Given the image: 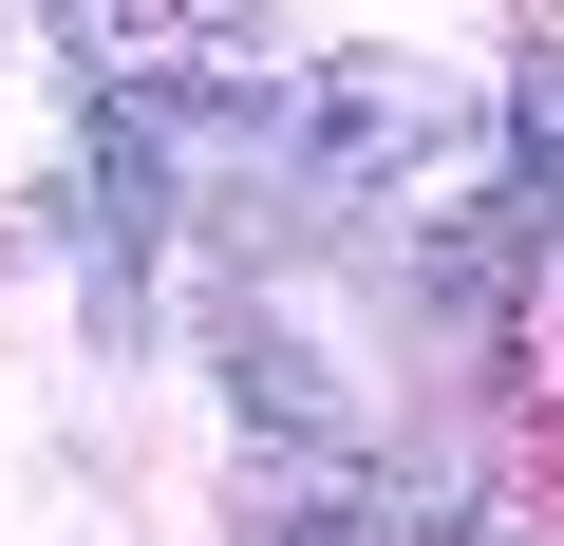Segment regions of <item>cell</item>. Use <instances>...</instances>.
<instances>
[{
    "label": "cell",
    "instance_id": "1",
    "mask_svg": "<svg viewBox=\"0 0 564 546\" xmlns=\"http://www.w3.org/2000/svg\"><path fill=\"white\" fill-rule=\"evenodd\" d=\"M245 546H414V508H377V490H263Z\"/></svg>",
    "mask_w": 564,
    "mask_h": 546
},
{
    "label": "cell",
    "instance_id": "2",
    "mask_svg": "<svg viewBox=\"0 0 564 546\" xmlns=\"http://www.w3.org/2000/svg\"><path fill=\"white\" fill-rule=\"evenodd\" d=\"M508 132H527V170L564 189V57H545V76H508Z\"/></svg>",
    "mask_w": 564,
    "mask_h": 546
}]
</instances>
